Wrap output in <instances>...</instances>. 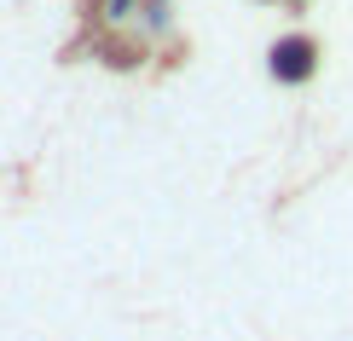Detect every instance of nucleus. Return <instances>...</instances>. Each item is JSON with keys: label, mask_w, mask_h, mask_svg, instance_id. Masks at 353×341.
I'll return each mask as SVG.
<instances>
[{"label": "nucleus", "mask_w": 353, "mask_h": 341, "mask_svg": "<svg viewBox=\"0 0 353 341\" xmlns=\"http://www.w3.org/2000/svg\"><path fill=\"white\" fill-rule=\"evenodd\" d=\"M319 41L307 35V29H290V35H278L272 47H267V70H272V81L278 87H307L319 76Z\"/></svg>", "instance_id": "obj_1"}]
</instances>
